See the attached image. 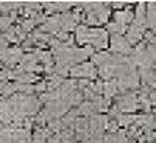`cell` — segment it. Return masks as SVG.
Instances as JSON below:
<instances>
[{
  "label": "cell",
  "mask_w": 156,
  "mask_h": 143,
  "mask_svg": "<svg viewBox=\"0 0 156 143\" xmlns=\"http://www.w3.org/2000/svg\"><path fill=\"white\" fill-rule=\"evenodd\" d=\"M112 50L114 51H123V53H126V51H129L131 48H129L128 42L125 41V39L122 36H112Z\"/></svg>",
  "instance_id": "2"
},
{
  "label": "cell",
  "mask_w": 156,
  "mask_h": 143,
  "mask_svg": "<svg viewBox=\"0 0 156 143\" xmlns=\"http://www.w3.org/2000/svg\"><path fill=\"white\" fill-rule=\"evenodd\" d=\"M150 8H148V17H145V20H148V23H150V27L151 28H154V3H150L148 5Z\"/></svg>",
  "instance_id": "3"
},
{
  "label": "cell",
  "mask_w": 156,
  "mask_h": 143,
  "mask_svg": "<svg viewBox=\"0 0 156 143\" xmlns=\"http://www.w3.org/2000/svg\"><path fill=\"white\" fill-rule=\"evenodd\" d=\"M72 75L75 76H95L92 64H80L72 69Z\"/></svg>",
  "instance_id": "1"
}]
</instances>
